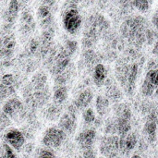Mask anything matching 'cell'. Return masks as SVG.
<instances>
[{
    "mask_svg": "<svg viewBox=\"0 0 158 158\" xmlns=\"http://www.w3.org/2000/svg\"><path fill=\"white\" fill-rule=\"evenodd\" d=\"M96 139V131L94 129H85L81 131L76 137V142L83 150L93 148Z\"/></svg>",
    "mask_w": 158,
    "mask_h": 158,
    "instance_id": "7",
    "label": "cell"
},
{
    "mask_svg": "<svg viewBox=\"0 0 158 158\" xmlns=\"http://www.w3.org/2000/svg\"><path fill=\"white\" fill-rule=\"evenodd\" d=\"M9 124V118H7L3 111L0 112V131L6 128V126Z\"/></svg>",
    "mask_w": 158,
    "mask_h": 158,
    "instance_id": "27",
    "label": "cell"
},
{
    "mask_svg": "<svg viewBox=\"0 0 158 158\" xmlns=\"http://www.w3.org/2000/svg\"><path fill=\"white\" fill-rule=\"evenodd\" d=\"M93 79H94V82L97 86H102L106 82L107 79V69L105 65L97 64L94 67L93 72Z\"/></svg>",
    "mask_w": 158,
    "mask_h": 158,
    "instance_id": "11",
    "label": "cell"
},
{
    "mask_svg": "<svg viewBox=\"0 0 158 158\" xmlns=\"http://www.w3.org/2000/svg\"><path fill=\"white\" fill-rule=\"evenodd\" d=\"M144 81H146L147 82H149L151 85H153L156 90L158 86V69H151L147 71Z\"/></svg>",
    "mask_w": 158,
    "mask_h": 158,
    "instance_id": "19",
    "label": "cell"
},
{
    "mask_svg": "<svg viewBox=\"0 0 158 158\" xmlns=\"http://www.w3.org/2000/svg\"><path fill=\"white\" fill-rule=\"evenodd\" d=\"M95 108L100 116H105L109 109V100L103 95H98L95 101Z\"/></svg>",
    "mask_w": 158,
    "mask_h": 158,
    "instance_id": "17",
    "label": "cell"
},
{
    "mask_svg": "<svg viewBox=\"0 0 158 158\" xmlns=\"http://www.w3.org/2000/svg\"><path fill=\"white\" fill-rule=\"evenodd\" d=\"M131 158H143L141 156H138V155H134V156H132Z\"/></svg>",
    "mask_w": 158,
    "mask_h": 158,
    "instance_id": "33",
    "label": "cell"
},
{
    "mask_svg": "<svg viewBox=\"0 0 158 158\" xmlns=\"http://www.w3.org/2000/svg\"><path fill=\"white\" fill-rule=\"evenodd\" d=\"M20 24H21V31L23 33H29L31 32L35 26L34 23V19L33 17L31 15V13L30 11H23L22 15H21V19H20Z\"/></svg>",
    "mask_w": 158,
    "mask_h": 158,
    "instance_id": "13",
    "label": "cell"
},
{
    "mask_svg": "<svg viewBox=\"0 0 158 158\" xmlns=\"http://www.w3.org/2000/svg\"><path fill=\"white\" fill-rule=\"evenodd\" d=\"M19 9H20V3L19 1H16V0L10 1L8 3L6 12L5 14L6 22L12 24L15 21V19H17V17H18Z\"/></svg>",
    "mask_w": 158,
    "mask_h": 158,
    "instance_id": "12",
    "label": "cell"
},
{
    "mask_svg": "<svg viewBox=\"0 0 158 158\" xmlns=\"http://www.w3.org/2000/svg\"><path fill=\"white\" fill-rule=\"evenodd\" d=\"M122 137L124 138L119 141V149L124 153H129L133 150L138 143V138L136 134L134 132L130 131L127 135Z\"/></svg>",
    "mask_w": 158,
    "mask_h": 158,
    "instance_id": "10",
    "label": "cell"
},
{
    "mask_svg": "<svg viewBox=\"0 0 158 158\" xmlns=\"http://www.w3.org/2000/svg\"><path fill=\"white\" fill-rule=\"evenodd\" d=\"M67 138V134L58 127L48 128L42 138V143L45 148L56 149L59 148Z\"/></svg>",
    "mask_w": 158,
    "mask_h": 158,
    "instance_id": "2",
    "label": "cell"
},
{
    "mask_svg": "<svg viewBox=\"0 0 158 158\" xmlns=\"http://www.w3.org/2000/svg\"><path fill=\"white\" fill-rule=\"evenodd\" d=\"M3 43H4V38L0 36V51H1V49L3 47Z\"/></svg>",
    "mask_w": 158,
    "mask_h": 158,
    "instance_id": "32",
    "label": "cell"
},
{
    "mask_svg": "<svg viewBox=\"0 0 158 158\" xmlns=\"http://www.w3.org/2000/svg\"><path fill=\"white\" fill-rule=\"evenodd\" d=\"M153 22H154V24H155V26L156 27V29L158 30V11L155 14V16H154V19H153Z\"/></svg>",
    "mask_w": 158,
    "mask_h": 158,
    "instance_id": "31",
    "label": "cell"
},
{
    "mask_svg": "<svg viewBox=\"0 0 158 158\" xmlns=\"http://www.w3.org/2000/svg\"><path fill=\"white\" fill-rule=\"evenodd\" d=\"M3 142H5L13 150L19 151L25 143V137L19 130L11 128L5 132Z\"/></svg>",
    "mask_w": 158,
    "mask_h": 158,
    "instance_id": "4",
    "label": "cell"
},
{
    "mask_svg": "<svg viewBox=\"0 0 158 158\" xmlns=\"http://www.w3.org/2000/svg\"><path fill=\"white\" fill-rule=\"evenodd\" d=\"M82 118H83V121L85 124L92 125L96 120L95 112L94 111L93 108H86L82 113Z\"/></svg>",
    "mask_w": 158,
    "mask_h": 158,
    "instance_id": "21",
    "label": "cell"
},
{
    "mask_svg": "<svg viewBox=\"0 0 158 158\" xmlns=\"http://www.w3.org/2000/svg\"><path fill=\"white\" fill-rule=\"evenodd\" d=\"M63 48H64L70 56H72V55L76 52V50H77V48H78V43H77L76 41H74V40H68V41L65 43Z\"/></svg>",
    "mask_w": 158,
    "mask_h": 158,
    "instance_id": "24",
    "label": "cell"
},
{
    "mask_svg": "<svg viewBox=\"0 0 158 158\" xmlns=\"http://www.w3.org/2000/svg\"><path fill=\"white\" fill-rule=\"evenodd\" d=\"M35 158H56V156L52 149L43 148L38 151Z\"/></svg>",
    "mask_w": 158,
    "mask_h": 158,
    "instance_id": "23",
    "label": "cell"
},
{
    "mask_svg": "<svg viewBox=\"0 0 158 158\" xmlns=\"http://www.w3.org/2000/svg\"><path fill=\"white\" fill-rule=\"evenodd\" d=\"M132 5L134 6L135 8L140 10L141 12H146L149 9L150 3L145 0H136L132 2Z\"/></svg>",
    "mask_w": 158,
    "mask_h": 158,
    "instance_id": "25",
    "label": "cell"
},
{
    "mask_svg": "<svg viewBox=\"0 0 158 158\" xmlns=\"http://www.w3.org/2000/svg\"><path fill=\"white\" fill-rule=\"evenodd\" d=\"M93 99H94L93 91L91 89H85L79 94V95L77 96L74 102V106L78 109H84L88 107V106L92 103Z\"/></svg>",
    "mask_w": 158,
    "mask_h": 158,
    "instance_id": "9",
    "label": "cell"
},
{
    "mask_svg": "<svg viewBox=\"0 0 158 158\" xmlns=\"http://www.w3.org/2000/svg\"><path fill=\"white\" fill-rule=\"evenodd\" d=\"M60 113V108L58 105L54 104L51 107L47 109V118L48 119H56Z\"/></svg>",
    "mask_w": 158,
    "mask_h": 158,
    "instance_id": "26",
    "label": "cell"
},
{
    "mask_svg": "<svg viewBox=\"0 0 158 158\" xmlns=\"http://www.w3.org/2000/svg\"><path fill=\"white\" fill-rule=\"evenodd\" d=\"M155 94H156V96L158 98V86L157 88H156V92H155Z\"/></svg>",
    "mask_w": 158,
    "mask_h": 158,
    "instance_id": "34",
    "label": "cell"
},
{
    "mask_svg": "<svg viewBox=\"0 0 158 158\" xmlns=\"http://www.w3.org/2000/svg\"><path fill=\"white\" fill-rule=\"evenodd\" d=\"M63 26L64 29L70 34L77 33L82 24L81 16L76 6H71L67 8L63 14Z\"/></svg>",
    "mask_w": 158,
    "mask_h": 158,
    "instance_id": "1",
    "label": "cell"
},
{
    "mask_svg": "<svg viewBox=\"0 0 158 158\" xmlns=\"http://www.w3.org/2000/svg\"><path fill=\"white\" fill-rule=\"evenodd\" d=\"M0 158H18L16 151L5 142H0Z\"/></svg>",
    "mask_w": 158,
    "mask_h": 158,
    "instance_id": "18",
    "label": "cell"
},
{
    "mask_svg": "<svg viewBox=\"0 0 158 158\" xmlns=\"http://www.w3.org/2000/svg\"><path fill=\"white\" fill-rule=\"evenodd\" d=\"M0 83L3 84L6 88H7L11 93H13L15 91V89H14L15 80H14V76L12 74H5L4 76H2V78L0 80Z\"/></svg>",
    "mask_w": 158,
    "mask_h": 158,
    "instance_id": "20",
    "label": "cell"
},
{
    "mask_svg": "<svg viewBox=\"0 0 158 158\" xmlns=\"http://www.w3.org/2000/svg\"><path fill=\"white\" fill-rule=\"evenodd\" d=\"M152 53L158 56V41H156V43L155 44V45L153 47V50H152Z\"/></svg>",
    "mask_w": 158,
    "mask_h": 158,
    "instance_id": "30",
    "label": "cell"
},
{
    "mask_svg": "<svg viewBox=\"0 0 158 158\" xmlns=\"http://www.w3.org/2000/svg\"><path fill=\"white\" fill-rule=\"evenodd\" d=\"M77 126V117H76V107L75 106H71L69 107L68 111H66L59 118L58 128L61 129L66 134H72Z\"/></svg>",
    "mask_w": 158,
    "mask_h": 158,
    "instance_id": "3",
    "label": "cell"
},
{
    "mask_svg": "<svg viewBox=\"0 0 158 158\" xmlns=\"http://www.w3.org/2000/svg\"><path fill=\"white\" fill-rule=\"evenodd\" d=\"M156 132H157V123L153 120L148 119L143 126V133L147 137L150 142H155L156 140Z\"/></svg>",
    "mask_w": 158,
    "mask_h": 158,
    "instance_id": "16",
    "label": "cell"
},
{
    "mask_svg": "<svg viewBox=\"0 0 158 158\" xmlns=\"http://www.w3.org/2000/svg\"><path fill=\"white\" fill-rule=\"evenodd\" d=\"M38 46H39L38 42L35 41V40H32V41L31 42V44H30V51H31L32 54L35 53V52L37 51V49H38Z\"/></svg>",
    "mask_w": 158,
    "mask_h": 158,
    "instance_id": "29",
    "label": "cell"
},
{
    "mask_svg": "<svg viewBox=\"0 0 158 158\" xmlns=\"http://www.w3.org/2000/svg\"><path fill=\"white\" fill-rule=\"evenodd\" d=\"M118 149H119V141L118 138L115 136L106 137V139H104L100 146L101 153L109 158H111V156H115Z\"/></svg>",
    "mask_w": 158,
    "mask_h": 158,
    "instance_id": "8",
    "label": "cell"
},
{
    "mask_svg": "<svg viewBox=\"0 0 158 158\" xmlns=\"http://www.w3.org/2000/svg\"><path fill=\"white\" fill-rule=\"evenodd\" d=\"M31 87L33 91H39L47 88V76L44 72H38L31 79Z\"/></svg>",
    "mask_w": 158,
    "mask_h": 158,
    "instance_id": "15",
    "label": "cell"
},
{
    "mask_svg": "<svg viewBox=\"0 0 158 158\" xmlns=\"http://www.w3.org/2000/svg\"><path fill=\"white\" fill-rule=\"evenodd\" d=\"M141 92L145 96H152L156 92V88L153 85H151L149 82L143 80L142 86H141Z\"/></svg>",
    "mask_w": 158,
    "mask_h": 158,
    "instance_id": "22",
    "label": "cell"
},
{
    "mask_svg": "<svg viewBox=\"0 0 158 158\" xmlns=\"http://www.w3.org/2000/svg\"><path fill=\"white\" fill-rule=\"evenodd\" d=\"M24 106L22 102L18 98L8 99L3 106V113L9 118H18L22 115Z\"/></svg>",
    "mask_w": 158,
    "mask_h": 158,
    "instance_id": "5",
    "label": "cell"
},
{
    "mask_svg": "<svg viewBox=\"0 0 158 158\" xmlns=\"http://www.w3.org/2000/svg\"><path fill=\"white\" fill-rule=\"evenodd\" d=\"M82 156L83 158H96V153L94 148L86 149L82 151Z\"/></svg>",
    "mask_w": 158,
    "mask_h": 158,
    "instance_id": "28",
    "label": "cell"
},
{
    "mask_svg": "<svg viewBox=\"0 0 158 158\" xmlns=\"http://www.w3.org/2000/svg\"><path fill=\"white\" fill-rule=\"evenodd\" d=\"M54 4H55V2L45 1V2H43L42 5L38 7L37 16H38V18L40 19L41 25L44 29L50 27L51 24H52V20H53L52 8H53Z\"/></svg>",
    "mask_w": 158,
    "mask_h": 158,
    "instance_id": "6",
    "label": "cell"
},
{
    "mask_svg": "<svg viewBox=\"0 0 158 158\" xmlns=\"http://www.w3.org/2000/svg\"><path fill=\"white\" fill-rule=\"evenodd\" d=\"M69 90L67 86H56L53 92V102L56 105H62L68 98Z\"/></svg>",
    "mask_w": 158,
    "mask_h": 158,
    "instance_id": "14",
    "label": "cell"
}]
</instances>
